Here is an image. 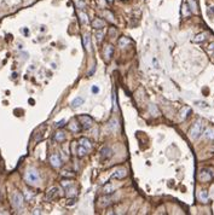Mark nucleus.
<instances>
[{"instance_id": "f257e3e1", "label": "nucleus", "mask_w": 214, "mask_h": 215, "mask_svg": "<svg viewBox=\"0 0 214 215\" xmlns=\"http://www.w3.org/2000/svg\"><path fill=\"white\" fill-rule=\"evenodd\" d=\"M203 129H205V125H203V122L201 121V120H197L195 123L192 125V127L190 128V131H189V135H190V138L191 139H198V138L201 137V134L203 133Z\"/></svg>"}, {"instance_id": "f03ea898", "label": "nucleus", "mask_w": 214, "mask_h": 215, "mask_svg": "<svg viewBox=\"0 0 214 215\" xmlns=\"http://www.w3.org/2000/svg\"><path fill=\"white\" fill-rule=\"evenodd\" d=\"M40 180V175L38 173L36 169H28L27 173H25V181L30 185H34V184H38Z\"/></svg>"}, {"instance_id": "7ed1b4c3", "label": "nucleus", "mask_w": 214, "mask_h": 215, "mask_svg": "<svg viewBox=\"0 0 214 215\" xmlns=\"http://www.w3.org/2000/svg\"><path fill=\"white\" fill-rule=\"evenodd\" d=\"M11 201H12V206L15 208L20 209L23 206V196L20 192H13L12 193V197H11Z\"/></svg>"}, {"instance_id": "20e7f679", "label": "nucleus", "mask_w": 214, "mask_h": 215, "mask_svg": "<svg viewBox=\"0 0 214 215\" xmlns=\"http://www.w3.org/2000/svg\"><path fill=\"white\" fill-rule=\"evenodd\" d=\"M78 120L80 121V123L82 125V127L85 129H88V128H91L93 126V118L91 116H88V115H80L78 117Z\"/></svg>"}, {"instance_id": "39448f33", "label": "nucleus", "mask_w": 214, "mask_h": 215, "mask_svg": "<svg viewBox=\"0 0 214 215\" xmlns=\"http://www.w3.org/2000/svg\"><path fill=\"white\" fill-rule=\"evenodd\" d=\"M213 177H214L213 171H212V169H208V168H205V169H202V171L200 172L198 179H200L201 181H208V180H210Z\"/></svg>"}, {"instance_id": "423d86ee", "label": "nucleus", "mask_w": 214, "mask_h": 215, "mask_svg": "<svg viewBox=\"0 0 214 215\" xmlns=\"http://www.w3.org/2000/svg\"><path fill=\"white\" fill-rule=\"evenodd\" d=\"M126 177H127V172H126V169H124V168H117V169H115L114 173L111 174V178L119 179V180L124 179Z\"/></svg>"}, {"instance_id": "0eeeda50", "label": "nucleus", "mask_w": 214, "mask_h": 215, "mask_svg": "<svg viewBox=\"0 0 214 215\" xmlns=\"http://www.w3.org/2000/svg\"><path fill=\"white\" fill-rule=\"evenodd\" d=\"M113 153H114L113 150L110 147H108V146L103 147L102 151H100V155H102V158L103 160H109V158H111L113 157Z\"/></svg>"}, {"instance_id": "6e6552de", "label": "nucleus", "mask_w": 214, "mask_h": 215, "mask_svg": "<svg viewBox=\"0 0 214 215\" xmlns=\"http://www.w3.org/2000/svg\"><path fill=\"white\" fill-rule=\"evenodd\" d=\"M50 163L52 164V167L55 168H59L60 166H62V161H60L59 156L57 155V153H53V155H51L50 157Z\"/></svg>"}, {"instance_id": "1a4fd4ad", "label": "nucleus", "mask_w": 214, "mask_h": 215, "mask_svg": "<svg viewBox=\"0 0 214 215\" xmlns=\"http://www.w3.org/2000/svg\"><path fill=\"white\" fill-rule=\"evenodd\" d=\"M99 204H100V207H108L111 202H113V197L110 196V195H105L104 197H102L100 199H99Z\"/></svg>"}, {"instance_id": "9d476101", "label": "nucleus", "mask_w": 214, "mask_h": 215, "mask_svg": "<svg viewBox=\"0 0 214 215\" xmlns=\"http://www.w3.org/2000/svg\"><path fill=\"white\" fill-rule=\"evenodd\" d=\"M58 191H59L58 187H52V189H50L49 192L46 193V199H49V201H51V199H55V198L58 196Z\"/></svg>"}, {"instance_id": "9b49d317", "label": "nucleus", "mask_w": 214, "mask_h": 215, "mask_svg": "<svg viewBox=\"0 0 214 215\" xmlns=\"http://www.w3.org/2000/svg\"><path fill=\"white\" fill-rule=\"evenodd\" d=\"M114 191H115V187H114V185L111 182H108L103 189L104 195H111V193H114Z\"/></svg>"}, {"instance_id": "f8f14e48", "label": "nucleus", "mask_w": 214, "mask_h": 215, "mask_svg": "<svg viewBox=\"0 0 214 215\" xmlns=\"http://www.w3.org/2000/svg\"><path fill=\"white\" fill-rule=\"evenodd\" d=\"M190 113H191V109H190V108H189V106H184V108L181 109V111H180V118H181V120H185V118L189 116Z\"/></svg>"}, {"instance_id": "ddd939ff", "label": "nucleus", "mask_w": 214, "mask_h": 215, "mask_svg": "<svg viewBox=\"0 0 214 215\" xmlns=\"http://www.w3.org/2000/svg\"><path fill=\"white\" fill-rule=\"evenodd\" d=\"M203 135H205L206 139H214V128L208 127V128L205 131Z\"/></svg>"}, {"instance_id": "4468645a", "label": "nucleus", "mask_w": 214, "mask_h": 215, "mask_svg": "<svg viewBox=\"0 0 214 215\" xmlns=\"http://www.w3.org/2000/svg\"><path fill=\"white\" fill-rule=\"evenodd\" d=\"M55 140H56V142H58V143L66 140V133H64V132H62V131L57 132V133L55 134Z\"/></svg>"}, {"instance_id": "2eb2a0df", "label": "nucleus", "mask_w": 214, "mask_h": 215, "mask_svg": "<svg viewBox=\"0 0 214 215\" xmlns=\"http://www.w3.org/2000/svg\"><path fill=\"white\" fill-rule=\"evenodd\" d=\"M92 25H93V28H96V29H102V28L104 27V21H102L100 18H96V20L92 22Z\"/></svg>"}, {"instance_id": "dca6fc26", "label": "nucleus", "mask_w": 214, "mask_h": 215, "mask_svg": "<svg viewBox=\"0 0 214 215\" xmlns=\"http://www.w3.org/2000/svg\"><path fill=\"white\" fill-rule=\"evenodd\" d=\"M80 145L85 146L87 150H91V147H92V145H91V142L87 139V138H81V139H80Z\"/></svg>"}, {"instance_id": "f3484780", "label": "nucleus", "mask_w": 214, "mask_h": 215, "mask_svg": "<svg viewBox=\"0 0 214 215\" xmlns=\"http://www.w3.org/2000/svg\"><path fill=\"white\" fill-rule=\"evenodd\" d=\"M90 150H87L85 146H82V145H79V147H78V156L79 157H84L86 153L88 152Z\"/></svg>"}, {"instance_id": "a211bd4d", "label": "nucleus", "mask_w": 214, "mask_h": 215, "mask_svg": "<svg viewBox=\"0 0 214 215\" xmlns=\"http://www.w3.org/2000/svg\"><path fill=\"white\" fill-rule=\"evenodd\" d=\"M84 104V98H81V97H76L73 102H71V105L74 106V108H78V106H80V105H82Z\"/></svg>"}, {"instance_id": "6ab92c4d", "label": "nucleus", "mask_w": 214, "mask_h": 215, "mask_svg": "<svg viewBox=\"0 0 214 215\" xmlns=\"http://www.w3.org/2000/svg\"><path fill=\"white\" fill-rule=\"evenodd\" d=\"M84 45H85V49L91 52V40H90V36L88 35H85L84 36Z\"/></svg>"}, {"instance_id": "aec40b11", "label": "nucleus", "mask_w": 214, "mask_h": 215, "mask_svg": "<svg viewBox=\"0 0 214 215\" xmlns=\"http://www.w3.org/2000/svg\"><path fill=\"white\" fill-rule=\"evenodd\" d=\"M198 197H200V199H201L202 202H205V203L208 202V192L207 191H205V190L201 191L200 192V196H198Z\"/></svg>"}, {"instance_id": "412c9836", "label": "nucleus", "mask_w": 214, "mask_h": 215, "mask_svg": "<svg viewBox=\"0 0 214 215\" xmlns=\"http://www.w3.org/2000/svg\"><path fill=\"white\" fill-rule=\"evenodd\" d=\"M130 42H131L130 39H127V38H121L120 41H119V45H120V47H125V46H127Z\"/></svg>"}, {"instance_id": "4be33fe9", "label": "nucleus", "mask_w": 214, "mask_h": 215, "mask_svg": "<svg viewBox=\"0 0 214 215\" xmlns=\"http://www.w3.org/2000/svg\"><path fill=\"white\" fill-rule=\"evenodd\" d=\"M206 36H207V33H202V34H198L196 36V39H194V42H201L203 40H206Z\"/></svg>"}, {"instance_id": "5701e85b", "label": "nucleus", "mask_w": 214, "mask_h": 215, "mask_svg": "<svg viewBox=\"0 0 214 215\" xmlns=\"http://www.w3.org/2000/svg\"><path fill=\"white\" fill-rule=\"evenodd\" d=\"M79 16H80V22H81L82 24H86V23H88V20H87V15H86V13H84V12H80V13H79Z\"/></svg>"}, {"instance_id": "b1692460", "label": "nucleus", "mask_w": 214, "mask_h": 215, "mask_svg": "<svg viewBox=\"0 0 214 215\" xmlns=\"http://www.w3.org/2000/svg\"><path fill=\"white\" fill-rule=\"evenodd\" d=\"M111 53H113V47H111L110 45L106 46V49H105V57L109 59V58L111 57Z\"/></svg>"}, {"instance_id": "393cba45", "label": "nucleus", "mask_w": 214, "mask_h": 215, "mask_svg": "<svg viewBox=\"0 0 214 215\" xmlns=\"http://www.w3.org/2000/svg\"><path fill=\"white\" fill-rule=\"evenodd\" d=\"M67 195H68V196H75V195H76V190L73 187V185H71L70 187L67 189Z\"/></svg>"}, {"instance_id": "a878e982", "label": "nucleus", "mask_w": 214, "mask_h": 215, "mask_svg": "<svg viewBox=\"0 0 214 215\" xmlns=\"http://www.w3.org/2000/svg\"><path fill=\"white\" fill-rule=\"evenodd\" d=\"M69 128H70V131H73V132H79V131H80L79 125H76V123H71Z\"/></svg>"}, {"instance_id": "bb28decb", "label": "nucleus", "mask_w": 214, "mask_h": 215, "mask_svg": "<svg viewBox=\"0 0 214 215\" xmlns=\"http://www.w3.org/2000/svg\"><path fill=\"white\" fill-rule=\"evenodd\" d=\"M71 185H73V184H71V181H69V180H64V181H62V186H63L66 190H67L68 187H70Z\"/></svg>"}, {"instance_id": "cd10ccee", "label": "nucleus", "mask_w": 214, "mask_h": 215, "mask_svg": "<svg viewBox=\"0 0 214 215\" xmlns=\"http://www.w3.org/2000/svg\"><path fill=\"white\" fill-rule=\"evenodd\" d=\"M74 1H75V4H76V5H78V7H79V9H84V7H85V3H84V1H81V0H74Z\"/></svg>"}, {"instance_id": "c85d7f7f", "label": "nucleus", "mask_w": 214, "mask_h": 215, "mask_svg": "<svg viewBox=\"0 0 214 215\" xmlns=\"http://www.w3.org/2000/svg\"><path fill=\"white\" fill-rule=\"evenodd\" d=\"M96 36H97V40L98 41L102 40V38H103V32H102V30H98V32H96Z\"/></svg>"}, {"instance_id": "c756f323", "label": "nucleus", "mask_w": 214, "mask_h": 215, "mask_svg": "<svg viewBox=\"0 0 214 215\" xmlns=\"http://www.w3.org/2000/svg\"><path fill=\"white\" fill-rule=\"evenodd\" d=\"M63 123H66V121H64V120H62V121H60V122H57V123H56L55 126L59 128V127H62V126H63Z\"/></svg>"}, {"instance_id": "7c9ffc66", "label": "nucleus", "mask_w": 214, "mask_h": 215, "mask_svg": "<svg viewBox=\"0 0 214 215\" xmlns=\"http://www.w3.org/2000/svg\"><path fill=\"white\" fill-rule=\"evenodd\" d=\"M92 92H93V93H98V92H99V88H98L97 86H93V87H92Z\"/></svg>"}, {"instance_id": "2f4dec72", "label": "nucleus", "mask_w": 214, "mask_h": 215, "mask_svg": "<svg viewBox=\"0 0 214 215\" xmlns=\"http://www.w3.org/2000/svg\"><path fill=\"white\" fill-rule=\"evenodd\" d=\"M62 174H63V177H73V174H70L69 172H63Z\"/></svg>"}, {"instance_id": "473e14b6", "label": "nucleus", "mask_w": 214, "mask_h": 215, "mask_svg": "<svg viewBox=\"0 0 214 215\" xmlns=\"http://www.w3.org/2000/svg\"><path fill=\"white\" fill-rule=\"evenodd\" d=\"M208 50H209V51H213V50H214V42L209 45V47H208Z\"/></svg>"}, {"instance_id": "72a5a7b5", "label": "nucleus", "mask_w": 214, "mask_h": 215, "mask_svg": "<svg viewBox=\"0 0 214 215\" xmlns=\"http://www.w3.org/2000/svg\"><path fill=\"white\" fill-rule=\"evenodd\" d=\"M212 12V15H214V7H210V10H209V13Z\"/></svg>"}]
</instances>
